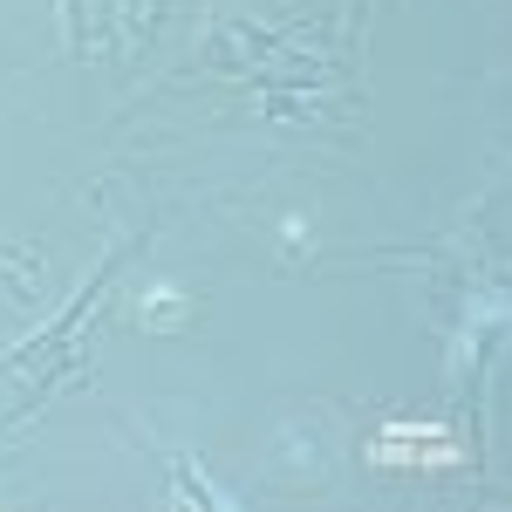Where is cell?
<instances>
[{
    "label": "cell",
    "mask_w": 512,
    "mask_h": 512,
    "mask_svg": "<svg viewBox=\"0 0 512 512\" xmlns=\"http://www.w3.org/2000/svg\"><path fill=\"white\" fill-rule=\"evenodd\" d=\"M376 458H383V465H451L458 444L444 431H431V424H424V431H417V424H390V431L376 437Z\"/></svg>",
    "instance_id": "cell-1"
}]
</instances>
